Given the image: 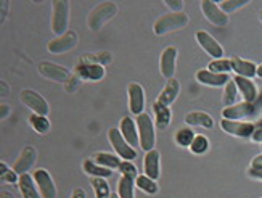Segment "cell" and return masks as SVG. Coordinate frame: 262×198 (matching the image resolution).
I'll return each instance as SVG.
<instances>
[{"instance_id":"obj_1","label":"cell","mask_w":262,"mask_h":198,"mask_svg":"<svg viewBox=\"0 0 262 198\" xmlns=\"http://www.w3.org/2000/svg\"><path fill=\"white\" fill-rule=\"evenodd\" d=\"M188 25V15L180 11V13H174V11H169V13L159 16L155 21L153 31L156 36H164V34H169L176 29H182Z\"/></svg>"},{"instance_id":"obj_2","label":"cell","mask_w":262,"mask_h":198,"mask_svg":"<svg viewBox=\"0 0 262 198\" xmlns=\"http://www.w3.org/2000/svg\"><path fill=\"white\" fill-rule=\"evenodd\" d=\"M260 110H262V97H259L254 103L242 102L233 105V107H227L224 108L222 116L224 120H230V121H245L246 118L257 116Z\"/></svg>"},{"instance_id":"obj_3","label":"cell","mask_w":262,"mask_h":198,"mask_svg":"<svg viewBox=\"0 0 262 198\" xmlns=\"http://www.w3.org/2000/svg\"><path fill=\"white\" fill-rule=\"evenodd\" d=\"M70 23V2L66 0H53L52 4V31L58 37L68 32Z\"/></svg>"},{"instance_id":"obj_4","label":"cell","mask_w":262,"mask_h":198,"mask_svg":"<svg viewBox=\"0 0 262 198\" xmlns=\"http://www.w3.org/2000/svg\"><path fill=\"white\" fill-rule=\"evenodd\" d=\"M137 129H139L140 148L145 151V153L155 150L156 134H155V124L150 118V114L143 113L140 116H137Z\"/></svg>"},{"instance_id":"obj_5","label":"cell","mask_w":262,"mask_h":198,"mask_svg":"<svg viewBox=\"0 0 262 198\" xmlns=\"http://www.w3.org/2000/svg\"><path fill=\"white\" fill-rule=\"evenodd\" d=\"M116 13H118V5L115 2L100 4L98 7H95L92 11H90V16H89L90 31H98L101 26L105 25V23H108Z\"/></svg>"},{"instance_id":"obj_6","label":"cell","mask_w":262,"mask_h":198,"mask_svg":"<svg viewBox=\"0 0 262 198\" xmlns=\"http://www.w3.org/2000/svg\"><path fill=\"white\" fill-rule=\"evenodd\" d=\"M108 141L111 144V147L115 148L116 155L122 160V161H132L137 158V151L135 148H132L126 141L119 131V127H111L108 131Z\"/></svg>"},{"instance_id":"obj_7","label":"cell","mask_w":262,"mask_h":198,"mask_svg":"<svg viewBox=\"0 0 262 198\" xmlns=\"http://www.w3.org/2000/svg\"><path fill=\"white\" fill-rule=\"evenodd\" d=\"M21 102L26 105V107L34 113V114H39V116H49L50 113V107L47 100H45L40 94H37L36 90H31V89H25L21 90V95H19Z\"/></svg>"},{"instance_id":"obj_8","label":"cell","mask_w":262,"mask_h":198,"mask_svg":"<svg viewBox=\"0 0 262 198\" xmlns=\"http://www.w3.org/2000/svg\"><path fill=\"white\" fill-rule=\"evenodd\" d=\"M222 131L230 134L233 137H240V138H249L253 137L257 126L253 123H246V121H230V120H222L221 121Z\"/></svg>"},{"instance_id":"obj_9","label":"cell","mask_w":262,"mask_h":198,"mask_svg":"<svg viewBox=\"0 0 262 198\" xmlns=\"http://www.w3.org/2000/svg\"><path fill=\"white\" fill-rule=\"evenodd\" d=\"M39 73L43 77L53 81V83L66 84L68 81L71 79L70 69H66L64 66H60V65L52 63V62H42V63H39Z\"/></svg>"},{"instance_id":"obj_10","label":"cell","mask_w":262,"mask_h":198,"mask_svg":"<svg viewBox=\"0 0 262 198\" xmlns=\"http://www.w3.org/2000/svg\"><path fill=\"white\" fill-rule=\"evenodd\" d=\"M76 76L81 81H90V83H97L105 77V66L97 65V63H84L79 62V65L74 69Z\"/></svg>"},{"instance_id":"obj_11","label":"cell","mask_w":262,"mask_h":198,"mask_svg":"<svg viewBox=\"0 0 262 198\" xmlns=\"http://www.w3.org/2000/svg\"><path fill=\"white\" fill-rule=\"evenodd\" d=\"M201 11L204 18L209 23H212L214 26H227V23H229V15L224 13L221 7L215 2H212V0H203Z\"/></svg>"},{"instance_id":"obj_12","label":"cell","mask_w":262,"mask_h":198,"mask_svg":"<svg viewBox=\"0 0 262 198\" xmlns=\"http://www.w3.org/2000/svg\"><path fill=\"white\" fill-rule=\"evenodd\" d=\"M196 42L200 44V47L206 52L209 56H212L214 60H221V58L224 56V49L222 45L215 41L209 32L206 31H198L196 32Z\"/></svg>"},{"instance_id":"obj_13","label":"cell","mask_w":262,"mask_h":198,"mask_svg":"<svg viewBox=\"0 0 262 198\" xmlns=\"http://www.w3.org/2000/svg\"><path fill=\"white\" fill-rule=\"evenodd\" d=\"M34 181H36V185L42 198H56V185L49 171L37 169L34 172Z\"/></svg>"},{"instance_id":"obj_14","label":"cell","mask_w":262,"mask_h":198,"mask_svg":"<svg viewBox=\"0 0 262 198\" xmlns=\"http://www.w3.org/2000/svg\"><path fill=\"white\" fill-rule=\"evenodd\" d=\"M77 34L74 31H68L64 36L61 37H56L53 41H50L47 44V49L50 53H55V55H58V53H66V52H70L71 49H74L76 45H77Z\"/></svg>"},{"instance_id":"obj_15","label":"cell","mask_w":262,"mask_h":198,"mask_svg":"<svg viewBox=\"0 0 262 198\" xmlns=\"http://www.w3.org/2000/svg\"><path fill=\"white\" fill-rule=\"evenodd\" d=\"M127 94H129V110L132 114L140 116L143 114L145 110V90L140 84L130 83L127 87Z\"/></svg>"},{"instance_id":"obj_16","label":"cell","mask_w":262,"mask_h":198,"mask_svg":"<svg viewBox=\"0 0 262 198\" xmlns=\"http://www.w3.org/2000/svg\"><path fill=\"white\" fill-rule=\"evenodd\" d=\"M176 62H177V49L169 45L166 47L161 53V58H159V71H161L163 77L172 79L176 74Z\"/></svg>"},{"instance_id":"obj_17","label":"cell","mask_w":262,"mask_h":198,"mask_svg":"<svg viewBox=\"0 0 262 198\" xmlns=\"http://www.w3.org/2000/svg\"><path fill=\"white\" fill-rule=\"evenodd\" d=\"M37 160V151L34 147H25L21 151V155L18 156V160L13 163V171L18 174V176H23V174H28V171L34 166V163Z\"/></svg>"},{"instance_id":"obj_18","label":"cell","mask_w":262,"mask_h":198,"mask_svg":"<svg viewBox=\"0 0 262 198\" xmlns=\"http://www.w3.org/2000/svg\"><path fill=\"white\" fill-rule=\"evenodd\" d=\"M233 81H235V84H236L238 92H240V95L243 97V102L254 103L259 98V90H257V86L253 83V79L235 76Z\"/></svg>"},{"instance_id":"obj_19","label":"cell","mask_w":262,"mask_h":198,"mask_svg":"<svg viewBox=\"0 0 262 198\" xmlns=\"http://www.w3.org/2000/svg\"><path fill=\"white\" fill-rule=\"evenodd\" d=\"M119 131L126 141L132 148H135L137 145H140L139 141V129H137V123L130 118V116H124L119 123Z\"/></svg>"},{"instance_id":"obj_20","label":"cell","mask_w":262,"mask_h":198,"mask_svg":"<svg viewBox=\"0 0 262 198\" xmlns=\"http://www.w3.org/2000/svg\"><path fill=\"white\" fill-rule=\"evenodd\" d=\"M179 94H180V83H179L176 77H172V79L167 81L164 89L159 92L156 102L164 105V107H170V105H172L177 100Z\"/></svg>"},{"instance_id":"obj_21","label":"cell","mask_w":262,"mask_h":198,"mask_svg":"<svg viewBox=\"0 0 262 198\" xmlns=\"http://www.w3.org/2000/svg\"><path fill=\"white\" fill-rule=\"evenodd\" d=\"M196 81L200 84L204 86H211V87H222L229 84V76L227 74H215L209 69H200L196 73Z\"/></svg>"},{"instance_id":"obj_22","label":"cell","mask_w":262,"mask_h":198,"mask_svg":"<svg viewBox=\"0 0 262 198\" xmlns=\"http://www.w3.org/2000/svg\"><path fill=\"white\" fill-rule=\"evenodd\" d=\"M230 63H232V71H235L236 76L248 77V79L257 76V66L253 62L243 60L240 56H232Z\"/></svg>"},{"instance_id":"obj_23","label":"cell","mask_w":262,"mask_h":198,"mask_svg":"<svg viewBox=\"0 0 262 198\" xmlns=\"http://www.w3.org/2000/svg\"><path fill=\"white\" fill-rule=\"evenodd\" d=\"M185 124L188 127H203V129H212L214 120L209 113L204 111H190L185 116Z\"/></svg>"},{"instance_id":"obj_24","label":"cell","mask_w":262,"mask_h":198,"mask_svg":"<svg viewBox=\"0 0 262 198\" xmlns=\"http://www.w3.org/2000/svg\"><path fill=\"white\" fill-rule=\"evenodd\" d=\"M159 151L158 150H151L145 153V158H143V169H145V176H148L153 181H158L159 179Z\"/></svg>"},{"instance_id":"obj_25","label":"cell","mask_w":262,"mask_h":198,"mask_svg":"<svg viewBox=\"0 0 262 198\" xmlns=\"http://www.w3.org/2000/svg\"><path fill=\"white\" fill-rule=\"evenodd\" d=\"M18 187H19L23 198H40L36 181H34V177L29 176V174H23V176H19Z\"/></svg>"},{"instance_id":"obj_26","label":"cell","mask_w":262,"mask_h":198,"mask_svg":"<svg viewBox=\"0 0 262 198\" xmlns=\"http://www.w3.org/2000/svg\"><path fill=\"white\" fill-rule=\"evenodd\" d=\"M153 111H155V123L158 129H161V131L167 129V126L170 124V108L155 102Z\"/></svg>"},{"instance_id":"obj_27","label":"cell","mask_w":262,"mask_h":198,"mask_svg":"<svg viewBox=\"0 0 262 198\" xmlns=\"http://www.w3.org/2000/svg\"><path fill=\"white\" fill-rule=\"evenodd\" d=\"M97 165L100 166H103L106 169H111V171H115L121 168V163L122 160L118 156V155H113V153H108V151H100V153L95 155V160H94Z\"/></svg>"},{"instance_id":"obj_28","label":"cell","mask_w":262,"mask_h":198,"mask_svg":"<svg viewBox=\"0 0 262 198\" xmlns=\"http://www.w3.org/2000/svg\"><path fill=\"white\" fill-rule=\"evenodd\" d=\"M82 168H84V172H87L89 176H92V177L108 179V177H111V174H113L111 169H106V168H103V166L97 165V163H95L94 160H85V161L82 163Z\"/></svg>"},{"instance_id":"obj_29","label":"cell","mask_w":262,"mask_h":198,"mask_svg":"<svg viewBox=\"0 0 262 198\" xmlns=\"http://www.w3.org/2000/svg\"><path fill=\"white\" fill-rule=\"evenodd\" d=\"M28 123H29V126L32 127V129L36 131L37 134H40V135H45L52 127L47 116H39V114H34V113L28 118Z\"/></svg>"},{"instance_id":"obj_30","label":"cell","mask_w":262,"mask_h":198,"mask_svg":"<svg viewBox=\"0 0 262 198\" xmlns=\"http://www.w3.org/2000/svg\"><path fill=\"white\" fill-rule=\"evenodd\" d=\"M135 179L129 176H121L118 182V195L119 198H134Z\"/></svg>"},{"instance_id":"obj_31","label":"cell","mask_w":262,"mask_h":198,"mask_svg":"<svg viewBox=\"0 0 262 198\" xmlns=\"http://www.w3.org/2000/svg\"><path fill=\"white\" fill-rule=\"evenodd\" d=\"M90 184H92V187H94L95 198H111L113 192L110 189V184H108L106 179L92 177V179H90Z\"/></svg>"},{"instance_id":"obj_32","label":"cell","mask_w":262,"mask_h":198,"mask_svg":"<svg viewBox=\"0 0 262 198\" xmlns=\"http://www.w3.org/2000/svg\"><path fill=\"white\" fill-rule=\"evenodd\" d=\"M195 132L190 127H180V129L176 132V144L182 148H190L191 142L195 141Z\"/></svg>"},{"instance_id":"obj_33","label":"cell","mask_w":262,"mask_h":198,"mask_svg":"<svg viewBox=\"0 0 262 198\" xmlns=\"http://www.w3.org/2000/svg\"><path fill=\"white\" fill-rule=\"evenodd\" d=\"M135 185H137V187H139L140 190H143L145 193H148V195H156L158 190H159L156 181L150 179L148 176H145V174H143V176H137Z\"/></svg>"},{"instance_id":"obj_34","label":"cell","mask_w":262,"mask_h":198,"mask_svg":"<svg viewBox=\"0 0 262 198\" xmlns=\"http://www.w3.org/2000/svg\"><path fill=\"white\" fill-rule=\"evenodd\" d=\"M236 95H238V89H236L235 81H229V84L225 86V90H224V97H222L225 108L233 107V103L236 102Z\"/></svg>"},{"instance_id":"obj_35","label":"cell","mask_w":262,"mask_h":198,"mask_svg":"<svg viewBox=\"0 0 262 198\" xmlns=\"http://www.w3.org/2000/svg\"><path fill=\"white\" fill-rule=\"evenodd\" d=\"M208 148H209V141H208V137H204V135H196L195 141L190 145L191 153H195V155H204L208 151Z\"/></svg>"},{"instance_id":"obj_36","label":"cell","mask_w":262,"mask_h":198,"mask_svg":"<svg viewBox=\"0 0 262 198\" xmlns=\"http://www.w3.org/2000/svg\"><path fill=\"white\" fill-rule=\"evenodd\" d=\"M209 71H212L215 74H227L229 71H232V63H230V60H225V58L212 60L209 63Z\"/></svg>"},{"instance_id":"obj_37","label":"cell","mask_w":262,"mask_h":198,"mask_svg":"<svg viewBox=\"0 0 262 198\" xmlns=\"http://www.w3.org/2000/svg\"><path fill=\"white\" fill-rule=\"evenodd\" d=\"M249 4V0H222L217 5L221 7V10L224 13H233L238 8H243Z\"/></svg>"},{"instance_id":"obj_38","label":"cell","mask_w":262,"mask_h":198,"mask_svg":"<svg viewBox=\"0 0 262 198\" xmlns=\"http://www.w3.org/2000/svg\"><path fill=\"white\" fill-rule=\"evenodd\" d=\"M111 60H113V56L110 53H106V52L100 53V55H82L81 58H79V62H84V63H97V65H101V66L108 65Z\"/></svg>"},{"instance_id":"obj_39","label":"cell","mask_w":262,"mask_h":198,"mask_svg":"<svg viewBox=\"0 0 262 198\" xmlns=\"http://www.w3.org/2000/svg\"><path fill=\"white\" fill-rule=\"evenodd\" d=\"M0 179L4 184H16L19 182V176L13 171V168H8L5 163H0Z\"/></svg>"},{"instance_id":"obj_40","label":"cell","mask_w":262,"mask_h":198,"mask_svg":"<svg viewBox=\"0 0 262 198\" xmlns=\"http://www.w3.org/2000/svg\"><path fill=\"white\" fill-rule=\"evenodd\" d=\"M119 172H121V176H129V177L137 179V168L132 165V161H122Z\"/></svg>"},{"instance_id":"obj_41","label":"cell","mask_w":262,"mask_h":198,"mask_svg":"<svg viewBox=\"0 0 262 198\" xmlns=\"http://www.w3.org/2000/svg\"><path fill=\"white\" fill-rule=\"evenodd\" d=\"M164 5L170 8V11H174V13H180V11H184L185 4L182 0H164Z\"/></svg>"},{"instance_id":"obj_42","label":"cell","mask_w":262,"mask_h":198,"mask_svg":"<svg viewBox=\"0 0 262 198\" xmlns=\"http://www.w3.org/2000/svg\"><path fill=\"white\" fill-rule=\"evenodd\" d=\"M79 81H81V79H79L76 74L71 76V79L64 84V86H66V90H68V92H74V90L77 89V86H79Z\"/></svg>"},{"instance_id":"obj_43","label":"cell","mask_w":262,"mask_h":198,"mask_svg":"<svg viewBox=\"0 0 262 198\" xmlns=\"http://www.w3.org/2000/svg\"><path fill=\"white\" fill-rule=\"evenodd\" d=\"M248 174L249 176H253L259 181H262V166H251L248 169Z\"/></svg>"},{"instance_id":"obj_44","label":"cell","mask_w":262,"mask_h":198,"mask_svg":"<svg viewBox=\"0 0 262 198\" xmlns=\"http://www.w3.org/2000/svg\"><path fill=\"white\" fill-rule=\"evenodd\" d=\"M253 141L262 144V126H259L257 129H256V132H254V135H253Z\"/></svg>"},{"instance_id":"obj_45","label":"cell","mask_w":262,"mask_h":198,"mask_svg":"<svg viewBox=\"0 0 262 198\" xmlns=\"http://www.w3.org/2000/svg\"><path fill=\"white\" fill-rule=\"evenodd\" d=\"M71 198H87V195H85V192L82 189H74Z\"/></svg>"},{"instance_id":"obj_46","label":"cell","mask_w":262,"mask_h":198,"mask_svg":"<svg viewBox=\"0 0 262 198\" xmlns=\"http://www.w3.org/2000/svg\"><path fill=\"white\" fill-rule=\"evenodd\" d=\"M8 113H10V107H7V103H2V113H0V118L5 120Z\"/></svg>"},{"instance_id":"obj_47","label":"cell","mask_w":262,"mask_h":198,"mask_svg":"<svg viewBox=\"0 0 262 198\" xmlns=\"http://www.w3.org/2000/svg\"><path fill=\"white\" fill-rule=\"evenodd\" d=\"M251 166H262V153H260V155H257V156L253 160Z\"/></svg>"},{"instance_id":"obj_48","label":"cell","mask_w":262,"mask_h":198,"mask_svg":"<svg viewBox=\"0 0 262 198\" xmlns=\"http://www.w3.org/2000/svg\"><path fill=\"white\" fill-rule=\"evenodd\" d=\"M0 198H15V196H13V193H11V192L2 190V195H0Z\"/></svg>"},{"instance_id":"obj_49","label":"cell","mask_w":262,"mask_h":198,"mask_svg":"<svg viewBox=\"0 0 262 198\" xmlns=\"http://www.w3.org/2000/svg\"><path fill=\"white\" fill-rule=\"evenodd\" d=\"M7 94H8V92H7V84L2 81V98L7 97Z\"/></svg>"},{"instance_id":"obj_50","label":"cell","mask_w":262,"mask_h":198,"mask_svg":"<svg viewBox=\"0 0 262 198\" xmlns=\"http://www.w3.org/2000/svg\"><path fill=\"white\" fill-rule=\"evenodd\" d=\"M257 77H262V65L257 66Z\"/></svg>"},{"instance_id":"obj_51","label":"cell","mask_w":262,"mask_h":198,"mask_svg":"<svg viewBox=\"0 0 262 198\" xmlns=\"http://www.w3.org/2000/svg\"><path fill=\"white\" fill-rule=\"evenodd\" d=\"M111 198H119V195H118V193H113V195H111Z\"/></svg>"},{"instance_id":"obj_52","label":"cell","mask_w":262,"mask_h":198,"mask_svg":"<svg viewBox=\"0 0 262 198\" xmlns=\"http://www.w3.org/2000/svg\"><path fill=\"white\" fill-rule=\"evenodd\" d=\"M259 18H260V23H262V11H260V13H259Z\"/></svg>"}]
</instances>
